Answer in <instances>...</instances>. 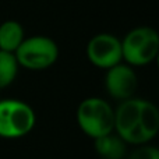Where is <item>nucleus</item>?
Listing matches in <instances>:
<instances>
[{
  "label": "nucleus",
  "mask_w": 159,
  "mask_h": 159,
  "mask_svg": "<svg viewBox=\"0 0 159 159\" xmlns=\"http://www.w3.org/2000/svg\"><path fill=\"white\" fill-rule=\"evenodd\" d=\"M158 131L159 110L152 102L133 96L115 110V133L126 144H148Z\"/></svg>",
  "instance_id": "nucleus-1"
},
{
  "label": "nucleus",
  "mask_w": 159,
  "mask_h": 159,
  "mask_svg": "<svg viewBox=\"0 0 159 159\" xmlns=\"http://www.w3.org/2000/svg\"><path fill=\"white\" fill-rule=\"evenodd\" d=\"M80 129L91 138H98L115 131V110L101 98H87L77 107Z\"/></svg>",
  "instance_id": "nucleus-2"
},
{
  "label": "nucleus",
  "mask_w": 159,
  "mask_h": 159,
  "mask_svg": "<svg viewBox=\"0 0 159 159\" xmlns=\"http://www.w3.org/2000/svg\"><path fill=\"white\" fill-rule=\"evenodd\" d=\"M123 60L129 66H147L159 53V35L151 27L131 30L121 41Z\"/></svg>",
  "instance_id": "nucleus-3"
},
{
  "label": "nucleus",
  "mask_w": 159,
  "mask_h": 159,
  "mask_svg": "<svg viewBox=\"0 0 159 159\" xmlns=\"http://www.w3.org/2000/svg\"><path fill=\"white\" fill-rule=\"evenodd\" d=\"M18 66L28 70H45L56 63L59 57V46L48 36L24 38L14 52Z\"/></svg>",
  "instance_id": "nucleus-4"
},
{
  "label": "nucleus",
  "mask_w": 159,
  "mask_h": 159,
  "mask_svg": "<svg viewBox=\"0 0 159 159\" xmlns=\"http://www.w3.org/2000/svg\"><path fill=\"white\" fill-rule=\"evenodd\" d=\"M35 121V112L28 103L17 99L0 101V137H24L34 129Z\"/></svg>",
  "instance_id": "nucleus-5"
},
{
  "label": "nucleus",
  "mask_w": 159,
  "mask_h": 159,
  "mask_svg": "<svg viewBox=\"0 0 159 159\" xmlns=\"http://www.w3.org/2000/svg\"><path fill=\"white\" fill-rule=\"evenodd\" d=\"M87 57L98 69H110L121 63V41L112 34H98L87 45Z\"/></svg>",
  "instance_id": "nucleus-6"
},
{
  "label": "nucleus",
  "mask_w": 159,
  "mask_h": 159,
  "mask_svg": "<svg viewBox=\"0 0 159 159\" xmlns=\"http://www.w3.org/2000/svg\"><path fill=\"white\" fill-rule=\"evenodd\" d=\"M137 85L138 78L131 66L119 63L107 69L105 77V87L112 98L117 101H126L133 98L137 91Z\"/></svg>",
  "instance_id": "nucleus-7"
},
{
  "label": "nucleus",
  "mask_w": 159,
  "mask_h": 159,
  "mask_svg": "<svg viewBox=\"0 0 159 159\" xmlns=\"http://www.w3.org/2000/svg\"><path fill=\"white\" fill-rule=\"evenodd\" d=\"M95 149L102 159H123L126 157L127 144L113 131L95 138Z\"/></svg>",
  "instance_id": "nucleus-8"
},
{
  "label": "nucleus",
  "mask_w": 159,
  "mask_h": 159,
  "mask_svg": "<svg viewBox=\"0 0 159 159\" xmlns=\"http://www.w3.org/2000/svg\"><path fill=\"white\" fill-rule=\"evenodd\" d=\"M24 41V28L14 20L0 24V50L14 53Z\"/></svg>",
  "instance_id": "nucleus-9"
},
{
  "label": "nucleus",
  "mask_w": 159,
  "mask_h": 159,
  "mask_svg": "<svg viewBox=\"0 0 159 159\" xmlns=\"http://www.w3.org/2000/svg\"><path fill=\"white\" fill-rule=\"evenodd\" d=\"M18 67L14 53L0 50V89L13 84L18 73Z\"/></svg>",
  "instance_id": "nucleus-10"
},
{
  "label": "nucleus",
  "mask_w": 159,
  "mask_h": 159,
  "mask_svg": "<svg viewBox=\"0 0 159 159\" xmlns=\"http://www.w3.org/2000/svg\"><path fill=\"white\" fill-rule=\"evenodd\" d=\"M129 159H159V151L154 145L143 144L137 145V148L130 154Z\"/></svg>",
  "instance_id": "nucleus-11"
}]
</instances>
